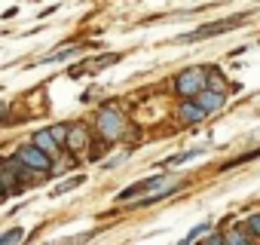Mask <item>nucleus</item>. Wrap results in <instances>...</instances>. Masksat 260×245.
Wrapping results in <instances>:
<instances>
[{
  "label": "nucleus",
  "instance_id": "1",
  "mask_svg": "<svg viewBox=\"0 0 260 245\" xmlns=\"http://www.w3.org/2000/svg\"><path fill=\"white\" fill-rule=\"evenodd\" d=\"M208 89V71L205 68H190L184 74H178L175 80V92L184 98V101H193L196 95H202Z\"/></svg>",
  "mask_w": 260,
  "mask_h": 245
},
{
  "label": "nucleus",
  "instance_id": "2",
  "mask_svg": "<svg viewBox=\"0 0 260 245\" xmlns=\"http://www.w3.org/2000/svg\"><path fill=\"white\" fill-rule=\"evenodd\" d=\"M19 163H22L25 169H37V172H46V169H49V157H46L43 150H37L34 144H28V147L19 150Z\"/></svg>",
  "mask_w": 260,
  "mask_h": 245
},
{
  "label": "nucleus",
  "instance_id": "3",
  "mask_svg": "<svg viewBox=\"0 0 260 245\" xmlns=\"http://www.w3.org/2000/svg\"><path fill=\"white\" fill-rule=\"evenodd\" d=\"M245 19L242 16H236V19H226V22H217V25H208V28H199V31H193V34H184V40L190 43V40H202V37H214V34H223V31H230V28H239Z\"/></svg>",
  "mask_w": 260,
  "mask_h": 245
},
{
  "label": "nucleus",
  "instance_id": "4",
  "mask_svg": "<svg viewBox=\"0 0 260 245\" xmlns=\"http://www.w3.org/2000/svg\"><path fill=\"white\" fill-rule=\"evenodd\" d=\"M98 129H101L104 138H119V135H122V116L113 113V110L98 113Z\"/></svg>",
  "mask_w": 260,
  "mask_h": 245
},
{
  "label": "nucleus",
  "instance_id": "5",
  "mask_svg": "<svg viewBox=\"0 0 260 245\" xmlns=\"http://www.w3.org/2000/svg\"><path fill=\"white\" fill-rule=\"evenodd\" d=\"M166 184H169V181H166L162 175H159V178H144V181L132 184L128 190H122V193H119V202H132L141 190H153V193H156V190H159V187H166Z\"/></svg>",
  "mask_w": 260,
  "mask_h": 245
},
{
  "label": "nucleus",
  "instance_id": "6",
  "mask_svg": "<svg viewBox=\"0 0 260 245\" xmlns=\"http://www.w3.org/2000/svg\"><path fill=\"white\" fill-rule=\"evenodd\" d=\"M31 144H34L37 150H43V154H46L49 160H52V157H58V141H55L52 129H40V132H34Z\"/></svg>",
  "mask_w": 260,
  "mask_h": 245
},
{
  "label": "nucleus",
  "instance_id": "7",
  "mask_svg": "<svg viewBox=\"0 0 260 245\" xmlns=\"http://www.w3.org/2000/svg\"><path fill=\"white\" fill-rule=\"evenodd\" d=\"M193 101H196V104H199V107H202L205 113H211V110H220V107H223L226 95H220V92H211V89H205V92H202V95H196Z\"/></svg>",
  "mask_w": 260,
  "mask_h": 245
},
{
  "label": "nucleus",
  "instance_id": "8",
  "mask_svg": "<svg viewBox=\"0 0 260 245\" xmlns=\"http://www.w3.org/2000/svg\"><path fill=\"white\" fill-rule=\"evenodd\" d=\"M202 116H205V110H202V107H199L196 101H184V104L178 107V119H181V122H187V126H193V122H199Z\"/></svg>",
  "mask_w": 260,
  "mask_h": 245
},
{
  "label": "nucleus",
  "instance_id": "9",
  "mask_svg": "<svg viewBox=\"0 0 260 245\" xmlns=\"http://www.w3.org/2000/svg\"><path fill=\"white\" fill-rule=\"evenodd\" d=\"M86 144H92V141H89V132H86V126H80V122H77V126H71L68 147H71V150H83Z\"/></svg>",
  "mask_w": 260,
  "mask_h": 245
},
{
  "label": "nucleus",
  "instance_id": "10",
  "mask_svg": "<svg viewBox=\"0 0 260 245\" xmlns=\"http://www.w3.org/2000/svg\"><path fill=\"white\" fill-rule=\"evenodd\" d=\"M22 239H25V230L13 227V230H7V233H4V239H0V245H19Z\"/></svg>",
  "mask_w": 260,
  "mask_h": 245
},
{
  "label": "nucleus",
  "instance_id": "11",
  "mask_svg": "<svg viewBox=\"0 0 260 245\" xmlns=\"http://www.w3.org/2000/svg\"><path fill=\"white\" fill-rule=\"evenodd\" d=\"M208 89H211V92H220V95H223V89H226L223 77H217V74H208Z\"/></svg>",
  "mask_w": 260,
  "mask_h": 245
},
{
  "label": "nucleus",
  "instance_id": "12",
  "mask_svg": "<svg viewBox=\"0 0 260 245\" xmlns=\"http://www.w3.org/2000/svg\"><path fill=\"white\" fill-rule=\"evenodd\" d=\"M205 230H208V224H199V227H196V230H190V233H187V239H184V242H178V245H190V242H196V236H202Z\"/></svg>",
  "mask_w": 260,
  "mask_h": 245
},
{
  "label": "nucleus",
  "instance_id": "13",
  "mask_svg": "<svg viewBox=\"0 0 260 245\" xmlns=\"http://www.w3.org/2000/svg\"><path fill=\"white\" fill-rule=\"evenodd\" d=\"M80 184H83V178H71V181H64V184L55 190V196H58V193H68V190H74V187H80Z\"/></svg>",
  "mask_w": 260,
  "mask_h": 245
},
{
  "label": "nucleus",
  "instance_id": "14",
  "mask_svg": "<svg viewBox=\"0 0 260 245\" xmlns=\"http://www.w3.org/2000/svg\"><path fill=\"white\" fill-rule=\"evenodd\" d=\"M226 245H251V242H248V239H242L239 233H230V236H226Z\"/></svg>",
  "mask_w": 260,
  "mask_h": 245
},
{
  "label": "nucleus",
  "instance_id": "15",
  "mask_svg": "<svg viewBox=\"0 0 260 245\" xmlns=\"http://www.w3.org/2000/svg\"><path fill=\"white\" fill-rule=\"evenodd\" d=\"M248 230H251V233H260V215H251V221H248Z\"/></svg>",
  "mask_w": 260,
  "mask_h": 245
},
{
  "label": "nucleus",
  "instance_id": "16",
  "mask_svg": "<svg viewBox=\"0 0 260 245\" xmlns=\"http://www.w3.org/2000/svg\"><path fill=\"white\" fill-rule=\"evenodd\" d=\"M223 242H226L223 236H208V239H205V242H199V245H223Z\"/></svg>",
  "mask_w": 260,
  "mask_h": 245
}]
</instances>
